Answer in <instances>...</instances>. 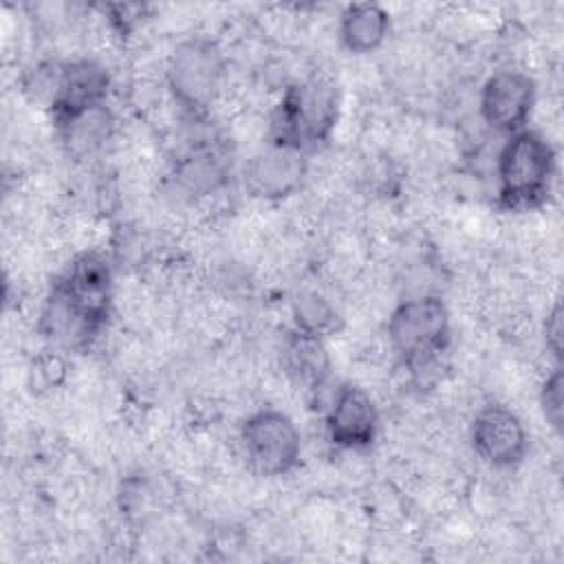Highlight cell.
I'll list each match as a JSON object with an SVG mask.
<instances>
[{"mask_svg": "<svg viewBox=\"0 0 564 564\" xmlns=\"http://www.w3.org/2000/svg\"><path fill=\"white\" fill-rule=\"evenodd\" d=\"M471 447L491 467H511L520 463L529 447V436L518 419L505 405H485L471 423Z\"/></svg>", "mask_w": 564, "mask_h": 564, "instance_id": "8", "label": "cell"}, {"mask_svg": "<svg viewBox=\"0 0 564 564\" xmlns=\"http://www.w3.org/2000/svg\"><path fill=\"white\" fill-rule=\"evenodd\" d=\"M337 119V90L313 77L286 90L282 108L278 112V141L295 143H315L328 137Z\"/></svg>", "mask_w": 564, "mask_h": 564, "instance_id": "6", "label": "cell"}, {"mask_svg": "<svg viewBox=\"0 0 564 564\" xmlns=\"http://www.w3.org/2000/svg\"><path fill=\"white\" fill-rule=\"evenodd\" d=\"M535 104V82L522 70H498L480 88L478 108L487 126L513 134L524 130Z\"/></svg>", "mask_w": 564, "mask_h": 564, "instance_id": "7", "label": "cell"}, {"mask_svg": "<svg viewBox=\"0 0 564 564\" xmlns=\"http://www.w3.org/2000/svg\"><path fill=\"white\" fill-rule=\"evenodd\" d=\"M167 86L174 99L189 112H205L223 93L227 64L218 44L209 37L183 40L167 59Z\"/></svg>", "mask_w": 564, "mask_h": 564, "instance_id": "4", "label": "cell"}, {"mask_svg": "<svg viewBox=\"0 0 564 564\" xmlns=\"http://www.w3.org/2000/svg\"><path fill=\"white\" fill-rule=\"evenodd\" d=\"M55 119H57L62 141L77 156H86L99 150L104 141L110 137V128H112V119L104 104L55 112Z\"/></svg>", "mask_w": 564, "mask_h": 564, "instance_id": "12", "label": "cell"}, {"mask_svg": "<svg viewBox=\"0 0 564 564\" xmlns=\"http://www.w3.org/2000/svg\"><path fill=\"white\" fill-rule=\"evenodd\" d=\"M223 163L212 150H198L185 156L176 170V181L189 194H212L223 183Z\"/></svg>", "mask_w": 564, "mask_h": 564, "instance_id": "15", "label": "cell"}, {"mask_svg": "<svg viewBox=\"0 0 564 564\" xmlns=\"http://www.w3.org/2000/svg\"><path fill=\"white\" fill-rule=\"evenodd\" d=\"M330 368L333 361L324 337L293 330L282 341V370L293 383L315 392L328 381Z\"/></svg>", "mask_w": 564, "mask_h": 564, "instance_id": "11", "label": "cell"}, {"mask_svg": "<svg viewBox=\"0 0 564 564\" xmlns=\"http://www.w3.org/2000/svg\"><path fill=\"white\" fill-rule=\"evenodd\" d=\"M388 339L412 370L432 366L449 344L447 306L436 295L403 300L388 319Z\"/></svg>", "mask_w": 564, "mask_h": 564, "instance_id": "3", "label": "cell"}, {"mask_svg": "<svg viewBox=\"0 0 564 564\" xmlns=\"http://www.w3.org/2000/svg\"><path fill=\"white\" fill-rule=\"evenodd\" d=\"M110 300L108 264L95 253H84L53 282L40 328L59 348H86L106 326Z\"/></svg>", "mask_w": 564, "mask_h": 564, "instance_id": "1", "label": "cell"}, {"mask_svg": "<svg viewBox=\"0 0 564 564\" xmlns=\"http://www.w3.org/2000/svg\"><path fill=\"white\" fill-rule=\"evenodd\" d=\"M544 341L553 357L562 355V306L555 304L544 322Z\"/></svg>", "mask_w": 564, "mask_h": 564, "instance_id": "18", "label": "cell"}, {"mask_svg": "<svg viewBox=\"0 0 564 564\" xmlns=\"http://www.w3.org/2000/svg\"><path fill=\"white\" fill-rule=\"evenodd\" d=\"M390 31V15L379 4H350L339 18V40L350 53L377 51Z\"/></svg>", "mask_w": 564, "mask_h": 564, "instance_id": "13", "label": "cell"}, {"mask_svg": "<svg viewBox=\"0 0 564 564\" xmlns=\"http://www.w3.org/2000/svg\"><path fill=\"white\" fill-rule=\"evenodd\" d=\"M562 372L560 370H553L544 386H542V392H540V405H542V412H544V419L546 423L560 432L562 430Z\"/></svg>", "mask_w": 564, "mask_h": 564, "instance_id": "17", "label": "cell"}, {"mask_svg": "<svg viewBox=\"0 0 564 564\" xmlns=\"http://www.w3.org/2000/svg\"><path fill=\"white\" fill-rule=\"evenodd\" d=\"M306 174V159L300 145L271 141L245 167L247 187L262 198H282L293 194Z\"/></svg>", "mask_w": 564, "mask_h": 564, "instance_id": "10", "label": "cell"}, {"mask_svg": "<svg viewBox=\"0 0 564 564\" xmlns=\"http://www.w3.org/2000/svg\"><path fill=\"white\" fill-rule=\"evenodd\" d=\"M240 443L251 469L260 476H284L300 463L302 438L280 410H258L240 427Z\"/></svg>", "mask_w": 564, "mask_h": 564, "instance_id": "5", "label": "cell"}, {"mask_svg": "<svg viewBox=\"0 0 564 564\" xmlns=\"http://www.w3.org/2000/svg\"><path fill=\"white\" fill-rule=\"evenodd\" d=\"M291 315H293L295 330L315 335V337H326L337 326L335 306L317 291H300L293 297Z\"/></svg>", "mask_w": 564, "mask_h": 564, "instance_id": "14", "label": "cell"}, {"mask_svg": "<svg viewBox=\"0 0 564 564\" xmlns=\"http://www.w3.org/2000/svg\"><path fill=\"white\" fill-rule=\"evenodd\" d=\"M555 152L551 143L533 130L509 134L498 154V194L509 209H531L540 205L551 187Z\"/></svg>", "mask_w": 564, "mask_h": 564, "instance_id": "2", "label": "cell"}, {"mask_svg": "<svg viewBox=\"0 0 564 564\" xmlns=\"http://www.w3.org/2000/svg\"><path fill=\"white\" fill-rule=\"evenodd\" d=\"M379 430V412L372 397L352 383L339 386L326 410V434L341 449L368 447Z\"/></svg>", "mask_w": 564, "mask_h": 564, "instance_id": "9", "label": "cell"}, {"mask_svg": "<svg viewBox=\"0 0 564 564\" xmlns=\"http://www.w3.org/2000/svg\"><path fill=\"white\" fill-rule=\"evenodd\" d=\"M66 377V364L57 352H44L33 359L29 368V381L33 390H51Z\"/></svg>", "mask_w": 564, "mask_h": 564, "instance_id": "16", "label": "cell"}]
</instances>
